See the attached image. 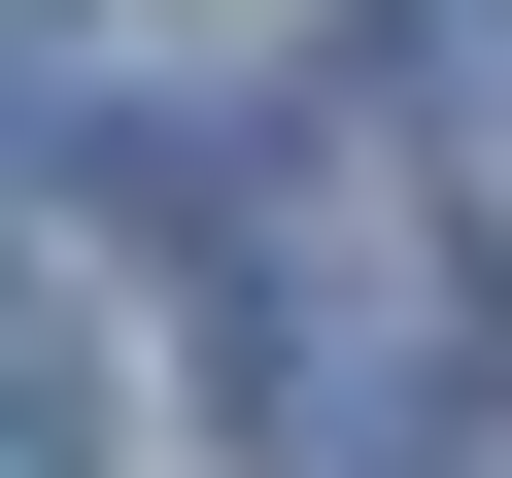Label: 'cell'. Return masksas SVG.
Here are the masks:
<instances>
[{
	"label": "cell",
	"mask_w": 512,
	"mask_h": 478,
	"mask_svg": "<svg viewBox=\"0 0 512 478\" xmlns=\"http://www.w3.org/2000/svg\"><path fill=\"white\" fill-rule=\"evenodd\" d=\"M478 274H512V103H478Z\"/></svg>",
	"instance_id": "7a4b0ae2"
},
{
	"label": "cell",
	"mask_w": 512,
	"mask_h": 478,
	"mask_svg": "<svg viewBox=\"0 0 512 478\" xmlns=\"http://www.w3.org/2000/svg\"><path fill=\"white\" fill-rule=\"evenodd\" d=\"M35 444H69V308L0 274V478H35Z\"/></svg>",
	"instance_id": "6da1fadb"
}]
</instances>
